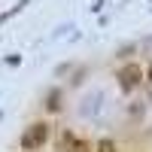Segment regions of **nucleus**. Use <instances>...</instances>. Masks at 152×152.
<instances>
[{
	"label": "nucleus",
	"mask_w": 152,
	"mask_h": 152,
	"mask_svg": "<svg viewBox=\"0 0 152 152\" xmlns=\"http://www.w3.org/2000/svg\"><path fill=\"white\" fill-rule=\"evenodd\" d=\"M46 137H49V125L46 122H34L31 128L21 134V146L24 149H40L46 143Z\"/></svg>",
	"instance_id": "1"
},
{
	"label": "nucleus",
	"mask_w": 152,
	"mask_h": 152,
	"mask_svg": "<svg viewBox=\"0 0 152 152\" xmlns=\"http://www.w3.org/2000/svg\"><path fill=\"white\" fill-rule=\"evenodd\" d=\"M140 82H143V70H140V64H128V67L119 70V85H122V91H131V88H137Z\"/></svg>",
	"instance_id": "2"
},
{
	"label": "nucleus",
	"mask_w": 152,
	"mask_h": 152,
	"mask_svg": "<svg viewBox=\"0 0 152 152\" xmlns=\"http://www.w3.org/2000/svg\"><path fill=\"white\" fill-rule=\"evenodd\" d=\"M97 152H116V143H113V140H100L97 143Z\"/></svg>",
	"instance_id": "3"
},
{
	"label": "nucleus",
	"mask_w": 152,
	"mask_h": 152,
	"mask_svg": "<svg viewBox=\"0 0 152 152\" xmlns=\"http://www.w3.org/2000/svg\"><path fill=\"white\" fill-rule=\"evenodd\" d=\"M73 152H91V146H88L85 140H76L73 143Z\"/></svg>",
	"instance_id": "4"
}]
</instances>
